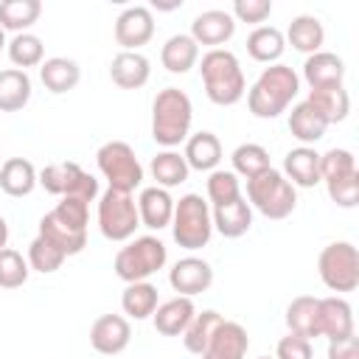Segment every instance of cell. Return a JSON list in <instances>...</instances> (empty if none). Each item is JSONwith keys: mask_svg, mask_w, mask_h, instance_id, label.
Here are the masks:
<instances>
[{"mask_svg": "<svg viewBox=\"0 0 359 359\" xmlns=\"http://www.w3.org/2000/svg\"><path fill=\"white\" fill-rule=\"evenodd\" d=\"M300 93V79L289 65H269L261 70V76L255 79V84L247 93V107L255 118H278L280 112H286V107L297 98Z\"/></svg>", "mask_w": 359, "mask_h": 359, "instance_id": "1", "label": "cell"}, {"mask_svg": "<svg viewBox=\"0 0 359 359\" xmlns=\"http://www.w3.org/2000/svg\"><path fill=\"white\" fill-rule=\"evenodd\" d=\"M199 73H202V84L205 93L213 104L219 107H233L244 98L247 81H244V70L238 65V56L227 48H210L202 62H199Z\"/></svg>", "mask_w": 359, "mask_h": 359, "instance_id": "2", "label": "cell"}, {"mask_svg": "<svg viewBox=\"0 0 359 359\" xmlns=\"http://www.w3.org/2000/svg\"><path fill=\"white\" fill-rule=\"evenodd\" d=\"M87 219L90 205L84 199L65 196L53 210H48L39 219V236L62 247L65 255H79L87 247Z\"/></svg>", "mask_w": 359, "mask_h": 359, "instance_id": "3", "label": "cell"}, {"mask_svg": "<svg viewBox=\"0 0 359 359\" xmlns=\"http://www.w3.org/2000/svg\"><path fill=\"white\" fill-rule=\"evenodd\" d=\"M194 104L180 87H165L154 95L151 104V137L154 143L174 149L191 135Z\"/></svg>", "mask_w": 359, "mask_h": 359, "instance_id": "4", "label": "cell"}, {"mask_svg": "<svg viewBox=\"0 0 359 359\" xmlns=\"http://www.w3.org/2000/svg\"><path fill=\"white\" fill-rule=\"evenodd\" d=\"M171 236L182 250H202L208 247L213 236V219H210V205L202 199V194H185L180 202H174V216H171Z\"/></svg>", "mask_w": 359, "mask_h": 359, "instance_id": "5", "label": "cell"}, {"mask_svg": "<svg viewBox=\"0 0 359 359\" xmlns=\"http://www.w3.org/2000/svg\"><path fill=\"white\" fill-rule=\"evenodd\" d=\"M247 199L250 208H255L261 216L286 219L297 205V191L278 168H266L258 177L247 180Z\"/></svg>", "mask_w": 359, "mask_h": 359, "instance_id": "6", "label": "cell"}, {"mask_svg": "<svg viewBox=\"0 0 359 359\" xmlns=\"http://www.w3.org/2000/svg\"><path fill=\"white\" fill-rule=\"evenodd\" d=\"M165 261H168V250L157 236H137L118 250L112 266L123 283H137V280H149L157 269L165 266Z\"/></svg>", "mask_w": 359, "mask_h": 359, "instance_id": "7", "label": "cell"}, {"mask_svg": "<svg viewBox=\"0 0 359 359\" xmlns=\"http://www.w3.org/2000/svg\"><path fill=\"white\" fill-rule=\"evenodd\" d=\"M95 163H98V171L104 174V180L109 182L112 191L132 194L143 182V165H140L135 149L129 143H123V140L104 143L95 151Z\"/></svg>", "mask_w": 359, "mask_h": 359, "instance_id": "8", "label": "cell"}, {"mask_svg": "<svg viewBox=\"0 0 359 359\" xmlns=\"http://www.w3.org/2000/svg\"><path fill=\"white\" fill-rule=\"evenodd\" d=\"M36 185H42L48 194L53 196H73V199H84L87 205L98 196V180L93 174H87L79 163L62 160V163H50L42 171H36Z\"/></svg>", "mask_w": 359, "mask_h": 359, "instance_id": "9", "label": "cell"}, {"mask_svg": "<svg viewBox=\"0 0 359 359\" xmlns=\"http://www.w3.org/2000/svg\"><path fill=\"white\" fill-rule=\"evenodd\" d=\"M140 227L137 202L132 194L107 188L98 199V230L107 241H129Z\"/></svg>", "mask_w": 359, "mask_h": 359, "instance_id": "10", "label": "cell"}, {"mask_svg": "<svg viewBox=\"0 0 359 359\" xmlns=\"http://www.w3.org/2000/svg\"><path fill=\"white\" fill-rule=\"evenodd\" d=\"M317 272L331 292H353L359 286V250L351 241H331L317 258Z\"/></svg>", "mask_w": 359, "mask_h": 359, "instance_id": "11", "label": "cell"}, {"mask_svg": "<svg viewBox=\"0 0 359 359\" xmlns=\"http://www.w3.org/2000/svg\"><path fill=\"white\" fill-rule=\"evenodd\" d=\"M168 283L177 294L182 297H194V294H202L210 289L213 283V266L205 261V258H196V255H185L180 258L171 272H168Z\"/></svg>", "mask_w": 359, "mask_h": 359, "instance_id": "12", "label": "cell"}, {"mask_svg": "<svg viewBox=\"0 0 359 359\" xmlns=\"http://www.w3.org/2000/svg\"><path fill=\"white\" fill-rule=\"evenodd\" d=\"M317 334L325 337L328 342L353 337V309L345 297L331 294V297H320L317 306Z\"/></svg>", "mask_w": 359, "mask_h": 359, "instance_id": "13", "label": "cell"}, {"mask_svg": "<svg viewBox=\"0 0 359 359\" xmlns=\"http://www.w3.org/2000/svg\"><path fill=\"white\" fill-rule=\"evenodd\" d=\"M154 36V17L146 6H129L115 20V42L123 50H137Z\"/></svg>", "mask_w": 359, "mask_h": 359, "instance_id": "14", "label": "cell"}, {"mask_svg": "<svg viewBox=\"0 0 359 359\" xmlns=\"http://www.w3.org/2000/svg\"><path fill=\"white\" fill-rule=\"evenodd\" d=\"M129 339H132V325L123 314H101L90 325V345L104 356H115L126 351Z\"/></svg>", "mask_w": 359, "mask_h": 359, "instance_id": "15", "label": "cell"}, {"mask_svg": "<svg viewBox=\"0 0 359 359\" xmlns=\"http://www.w3.org/2000/svg\"><path fill=\"white\" fill-rule=\"evenodd\" d=\"M250 348L247 328L233 320H222L199 359H244Z\"/></svg>", "mask_w": 359, "mask_h": 359, "instance_id": "16", "label": "cell"}, {"mask_svg": "<svg viewBox=\"0 0 359 359\" xmlns=\"http://www.w3.org/2000/svg\"><path fill=\"white\" fill-rule=\"evenodd\" d=\"M233 34H236V20L224 8H208V11L196 14L191 22V36L196 45L219 48L227 39H233Z\"/></svg>", "mask_w": 359, "mask_h": 359, "instance_id": "17", "label": "cell"}, {"mask_svg": "<svg viewBox=\"0 0 359 359\" xmlns=\"http://www.w3.org/2000/svg\"><path fill=\"white\" fill-rule=\"evenodd\" d=\"M303 79L311 90H331L342 87L345 81V62L331 50H317L303 62Z\"/></svg>", "mask_w": 359, "mask_h": 359, "instance_id": "18", "label": "cell"}, {"mask_svg": "<svg viewBox=\"0 0 359 359\" xmlns=\"http://www.w3.org/2000/svg\"><path fill=\"white\" fill-rule=\"evenodd\" d=\"M151 76V65L140 50H121L109 62V79L121 90H140Z\"/></svg>", "mask_w": 359, "mask_h": 359, "instance_id": "19", "label": "cell"}, {"mask_svg": "<svg viewBox=\"0 0 359 359\" xmlns=\"http://www.w3.org/2000/svg\"><path fill=\"white\" fill-rule=\"evenodd\" d=\"M137 216H140V224L149 227V230H163L171 224V216H174V199L165 188L160 185H149L140 191L137 196Z\"/></svg>", "mask_w": 359, "mask_h": 359, "instance_id": "20", "label": "cell"}, {"mask_svg": "<svg viewBox=\"0 0 359 359\" xmlns=\"http://www.w3.org/2000/svg\"><path fill=\"white\" fill-rule=\"evenodd\" d=\"M196 309H194V300L191 297H171L165 303H160L151 314V323H154V331L163 334V337H182V331L188 328V323L194 320Z\"/></svg>", "mask_w": 359, "mask_h": 359, "instance_id": "21", "label": "cell"}, {"mask_svg": "<svg viewBox=\"0 0 359 359\" xmlns=\"http://www.w3.org/2000/svg\"><path fill=\"white\" fill-rule=\"evenodd\" d=\"M280 174L297 188H314L317 182H323L320 180V154L311 146H297V149L286 151Z\"/></svg>", "mask_w": 359, "mask_h": 359, "instance_id": "22", "label": "cell"}, {"mask_svg": "<svg viewBox=\"0 0 359 359\" xmlns=\"http://www.w3.org/2000/svg\"><path fill=\"white\" fill-rule=\"evenodd\" d=\"M210 219H213V230H219L224 238H241L252 227V208L244 196H238L227 205L210 208Z\"/></svg>", "mask_w": 359, "mask_h": 359, "instance_id": "23", "label": "cell"}, {"mask_svg": "<svg viewBox=\"0 0 359 359\" xmlns=\"http://www.w3.org/2000/svg\"><path fill=\"white\" fill-rule=\"evenodd\" d=\"M182 157H185L188 168H196V171H208V174H210V171L222 163V140H219L213 132L188 135Z\"/></svg>", "mask_w": 359, "mask_h": 359, "instance_id": "24", "label": "cell"}, {"mask_svg": "<svg viewBox=\"0 0 359 359\" xmlns=\"http://www.w3.org/2000/svg\"><path fill=\"white\" fill-rule=\"evenodd\" d=\"M39 79H42L45 90H50L53 95H62L81 81V67H79V62H73L67 56H50L39 65Z\"/></svg>", "mask_w": 359, "mask_h": 359, "instance_id": "25", "label": "cell"}, {"mask_svg": "<svg viewBox=\"0 0 359 359\" xmlns=\"http://www.w3.org/2000/svg\"><path fill=\"white\" fill-rule=\"evenodd\" d=\"M0 188L8 196H28L36 188V168L25 157H8L0 163Z\"/></svg>", "mask_w": 359, "mask_h": 359, "instance_id": "26", "label": "cell"}, {"mask_svg": "<svg viewBox=\"0 0 359 359\" xmlns=\"http://www.w3.org/2000/svg\"><path fill=\"white\" fill-rule=\"evenodd\" d=\"M283 39H289V45L294 48V50H300V53H317V50H323V42H325V28H323V22L314 17V14H297L292 22H289V28H286V36Z\"/></svg>", "mask_w": 359, "mask_h": 359, "instance_id": "27", "label": "cell"}, {"mask_svg": "<svg viewBox=\"0 0 359 359\" xmlns=\"http://www.w3.org/2000/svg\"><path fill=\"white\" fill-rule=\"evenodd\" d=\"M160 62L168 73H188L199 62V45L191 34H174L160 48Z\"/></svg>", "mask_w": 359, "mask_h": 359, "instance_id": "28", "label": "cell"}, {"mask_svg": "<svg viewBox=\"0 0 359 359\" xmlns=\"http://www.w3.org/2000/svg\"><path fill=\"white\" fill-rule=\"evenodd\" d=\"M283 50H286V39H283V31L275 25H258L247 36V53L255 62L275 65L283 56Z\"/></svg>", "mask_w": 359, "mask_h": 359, "instance_id": "29", "label": "cell"}, {"mask_svg": "<svg viewBox=\"0 0 359 359\" xmlns=\"http://www.w3.org/2000/svg\"><path fill=\"white\" fill-rule=\"evenodd\" d=\"M31 101V76L17 67L0 70V112H20Z\"/></svg>", "mask_w": 359, "mask_h": 359, "instance_id": "30", "label": "cell"}, {"mask_svg": "<svg viewBox=\"0 0 359 359\" xmlns=\"http://www.w3.org/2000/svg\"><path fill=\"white\" fill-rule=\"evenodd\" d=\"M325 129H328L325 118H323L309 101H300V104L292 107V112H289V132H292L303 146L317 143V140L325 135Z\"/></svg>", "mask_w": 359, "mask_h": 359, "instance_id": "31", "label": "cell"}, {"mask_svg": "<svg viewBox=\"0 0 359 359\" xmlns=\"http://www.w3.org/2000/svg\"><path fill=\"white\" fill-rule=\"evenodd\" d=\"M157 286L149 280H137V283H126L123 294H121V309L126 317L132 320H146L154 314L157 309Z\"/></svg>", "mask_w": 359, "mask_h": 359, "instance_id": "32", "label": "cell"}, {"mask_svg": "<svg viewBox=\"0 0 359 359\" xmlns=\"http://www.w3.org/2000/svg\"><path fill=\"white\" fill-rule=\"evenodd\" d=\"M317 306H320V297H311V294H300L294 297L289 306H286V325H289V334H297V337H320L317 334Z\"/></svg>", "mask_w": 359, "mask_h": 359, "instance_id": "33", "label": "cell"}, {"mask_svg": "<svg viewBox=\"0 0 359 359\" xmlns=\"http://www.w3.org/2000/svg\"><path fill=\"white\" fill-rule=\"evenodd\" d=\"M222 320H224V317H222L219 311H213V309L196 311L194 320L188 323V328L182 331V345H185V351L194 353V356H202V351L208 348V342H210V337H213V331L219 328Z\"/></svg>", "mask_w": 359, "mask_h": 359, "instance_id": "34", "label": "cell"}, {"mask_svg": "<svg viewBox=\"0 0 359 359\" xmlns=\"http://www.w3.org/2000/svg\"><path fill=\"white\" fill-rule=\"evenodd\" d=\"M323 118L325 123H339L348 118V109H351V95L345 87H331V90H309V98H306Z\"/></svg>", "mask_w": 359, "mask_h": 359, "instance_id": "35", "label": "cell"}, {"mask_svg": "<svg viewBox=\"0 0 359 359\" xmlns=\"http://www.w3.org/2000/svg\"><path fill=\"white\" fill-rule=\"evenodd\" d=\"M39 14H42L39 0H3L0 3V28L22 34L39 20Z\"/></svg>", "mask_w": 359, "mask_h": 359, "instance_id": "36", "label": "cell"}, {"mask_svg": "<svg viewBox=\"0 0 359 359\" xmlns=\"http://www.w3.org/2000/svg\"><path fill=\"white\" fill-rule=\"evenodd\" d=\"M188 163H185V157L180 154V151H174V149H165V151H157L154 157H151V177L157 180V185L160 188H174V185H180V182H185L188 180Z\"/></svg>", "mask_w": 359, "mask_h": 359, "instance_id": "37", "label": "cell"}, {"mask_svg": "<svg viewBox=\"0 0 359 359\" xmlns=\"http://www.w3.org/2000/svg\"><path fill=\"white\" fill-rule=\"evenodd\" d=\"M8 59L17 65V70H25V67H36L45 62V45L36 34L31 31H22V34H14L8 42Z\"/></svg>", "mask_w": 359, "mask_h": 359, "instance_id": "38", "label": "cell"}, {"mask_svg": "<svg viewBox=\"0 0 359 359\" xmlns=\"http://www.w3.org/2000/svg\"><path fill=\"white\" fill-rule=\"evenodd\" d=\"M230 160H233V174L244 177V180H252L261 171L272 168L269 165V151L261 143H241V146H236Z\"/></svg>", "mask_w": 359, "mask_h": 359, "instance_id": "39", "label": "cell"}, {"mask_svg": "<svg viewBox=\"0 0 359 359\" xmlns=\"http://www.w3.org/2000/svg\"><path fill=\"white\" fill-rule=\"evenodd\" d=\"M65 252H62V247H56L50 238H45V236H36L31 244H28V266L31 269H36V272H42V275H50V272H56L62 264H65Z\"/></svg>", "mask_w": 359, "mask_h": 359, "instance_id": "40", "label": "cell"}, {"mask_svg": "<svg viewBox=\"0 0 359 359\" xmlns=\"http://www.w3.org/2000/svg\"><path fill=\"white\" fill-rule=\"evenodd\" d=\"M205 188H208V205H227V202H233V199H238L241 196V185H238V177L233 174V171H224V168H213L210 174H208V182H205Z\"/></svg>", "mask_w": 359, "mask_h": 359, "instance_id": "41", "label": "cell"}, {"mask_svg": "<svg viewBox=\"0 0 359 359\" xmlns=\"http://www.w3.org/2000/svg\"><path fill=\"white\" fill-rule=\"evenodd\" d=\"M28 261L11 250V247H3L0 250V289H20L25 280H28Z\"/></svg>", "mask_w": 359, "mask_h": 359, "instance_id": "42", "label": "cell"}, {"mask_svg": "<svg viewBox=\"0 0 359 359\" xmlns=\"http://www.w3.org/2000/svg\"><path fill=\"white\" fill-rule=\"evenodd\" d=\"M351 171H356L353 151H348V149H328L325 154H320V180L323 182L337 180V177H345Z\"/></svg>", "mask_w": 359, "mask_h": 359, "instance_id": "43", "label": "cell"}, {"mask_svg": "<svg viewBox=\"0 0 359 359\" xmlns=\"http://www.w3.org/2000/svg\"><path fill=\"white\" fill-rule=\"evenodd\" d=\"M325 191H328L331 202H337L339 208H356L359 205V171H351L345 177L328 180Z\"/></svg>", "mask_w": 359, "mask_h": 359, "instance_id": "44", "label": "cell"}, {"mask_svg": "<svg viewBox=\"0 0 359 359\" xmlns=\"http://www.w3.org/2000/svg\"><path fill=\"white\" fill-rule=\"evenodd\" d=\"M230 14L238 22H264L272 14V0H236Z\"/></svg>", "mask_w": 359, "mask_h": 359, "instance_id": "45", "label": "cell"}, {"mask_svg": "<svg viewBox=\"0 0 359 359\" xmlns=\"http://www.w3.org/2000/svg\"><path fill=\"white\" fill-rule=\"evenodd\" d=\"M311 356H314L311 339L297 337V334H286V337H280L278 351H275V359H311Z\"/></svg>", "mask_w": 359, "mask_h": 359, "instance_id": "46", "label": "cell"}, {"mask_svg": "<svg viewBox=\"0 0 359 359\" xmlns=\"http://www.w3.org/2000/svg\"><path fill=\"white\" fill-rule=\"evenodd\" d=\"M328 359H359V339L345 337V339L328 342Z\"/></svg>", "mask_w": 359, "mask_h": 359, "instance_id": "47", "label": "cell"}, {"mask_svg": "<svg viewBox=\"0 0 359 359\" xmlns=\"http://www.w3.org/2000/svg\"><path fill=\"white\" fill-rule=\"evenodd\" d=\"M6 241H8V224H6V219L0 216V250L6 247Z\"/></svg>", "mask_w": 359, "mask_h": 359, "instance_id": "48", "label": "cell"}, {"mask_svg": "<svg viewBox=\"0 0 359 359\" xmlns=\"http://www.w3.org/2000/svg\"><path fill=\"white\" fill-rule=\"evenodd\" d=\"M3 48H6V31L0 28V50H3Z\"/></svg>", "mask_w": 359, "mask_h": 359, "instance_id": "49", "label": "cell"}, {"mask_svg": "<svg viewBox=\"0 0 359 359\" xmlns=\"http://www.w3.org/2000/svg\"><path fill=\"white\" fill-rule=\"evenodd\" d=\"M258 359H269V356H258Z\"/></svg>", "mask_w": 359, "mask_h": 359, "instance_id": "50", "label": "cell"}]
</instances>
